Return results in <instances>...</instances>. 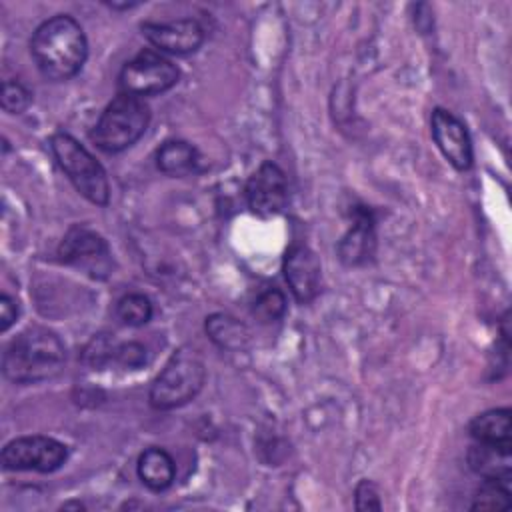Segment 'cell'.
<instances>
[{
  "label": "cell",
  "instance_id": "cell-25",
  "mask_svg": "<svg viewBox=\"0 0 512 512\" xmlns=\"http://www.w3.org/2000/svg\"><path fill=\"white\" fill-rule=\"evenodd\" d=\"M354 506L356 510H382L378 486L370 480H362L354 490Z\"/></svg>",
  "mask_w": 512,
  "mask_h": 512
},
{
  "label": "cell",
  "instance_id": "cell-17",
  "mask_svg": "<svg viewBox=\"0 0 512 512\" xmlns=\"http://www.w3.org/2000/svg\"><path fill=\"white\" fill-rule=\"evenodd\" d=\"M468 430L476 442L512 446V420L508 408H492L478 414Z\"/></svg>",
  "mask_w": 512,
  "mask_h": 512
},
{
  "label": "cell",
  "instance_id": "cell-14",
  "mask_svg": "<svg viewBox=\"0 0 512 512\" xmlns=\"http://www.w3.org/2000/svg\"><path fill=\"white\" fill-rule=\"evenodd\" d=\"M512 446L476 442L468 450L470 468L484 480H506L512 478Z\"/></svg>",
  "mask_w": 512,
  "mask_h": 512
},
{
  "label": "cell",
  "instance_id": "cell-6",
  "mask_svg": "<svg viewBox=\"0 0 512 512\" xmlns=\"http://www.w3.org/2000/svg\"><path fill=\"white\" fill-rule=\"evenodd\" d=\"M178 76L180 72L176 64H172L168 58L152 50H142L120 70L118 88L120 94L144 98L170 90L176 86Z\"/></svg>",
  "mask_w": 512,
  "mask_h": 512
},
{
  "label": "cell",
  "instance_id": "cell-18",
  "mask_svg": "<svg viewBox=\"0 0 512 512\" xmlns=\"http://www.w3.org/2000/svg\"><path fill=\"white\" fill-rule=\"evenodd\" d=\"M206 332L214 344L226 350H240L248 344V330L228 314H212L206 318Z\"/></svg>",
  "mask_w": 512,
  "mask_h": 512
},
{
  "label": "cell",
  "instance_id": "cell-12",
  "mask_svg": "<svg viewBox=\"0 0 512 512\" xmlns=\"http://www.w3.org/2000/svg\"><path fill=\"white\" fill-rule=\"evenodd\" d=\"M286 282L300 304L312 302L320 292V260L306 244H292L282 264Z\"/></svg>",
  "mask_w": 512,
  "mask_h": 512
},
{
  "label": "cell",
  "instance_id": "cell-4",
  "mask_svg": "<svg viewBox=\"0 0 512 512\" xmlns=\"http://www.w3.org/2000/svg\"><path fill=\"white\" fill-rule=\"evenodd\" d=\"M150 108L144 98L118 94L100 114L90 140L104 152L116 154L130 148L148 128Z\"/></svg>",
  "mask_w": 512,
  "mask_h": 512
},
{
  "label": "cell",
  "instance_id": "cell-5",
  "mask_svg": "<svg viewBox=\"0 0 512 512\" xmlns=\"http://www.w3.org/2000/svg\"><path fill=\"white\" fill-rule=\"evenodd\" d=\"M50 148L68 180L88 202L96 206H106L110 202L106 170L74 136L56 132L50 138Z\"/></svg>",
  "mask_w": 512,
  "mask_h": 512
},
{
  "label": "cell",
  "instance_id": "cell-2",
  "mask_svg": "<svg viewBox=\"0 0 512 512\" xmlns=\"http://www.w3.org/2000/svg\"><path fill=\"white\" fill-rule=\"evenodd\" d=\"M66 348L56 332L32 326L20 332L4 350L2 372L14 384H36L58 376Z\"/></svg>",
  "mask_w": 512,
  "mask_h": 512
},
{
  "label": "cell",
  "instance_id": "cell-16",
  "mask_svg": "<svg viewBox=\"0 0 512 512\" xmlns=\"http://www.w3.org/2000/svg\"><path fill=\"white\" fill-rule=\"evenodd\" d=\"M156 166L172 178L194 174L200 166L198 150L186 140H168L156 152Z\"/></svg>",
  "mask_w": 512,
  "mask_h": 512
},
{
  "label": "cell",
  "instance_id": "cell-15",
  "mask_svg": "<svg viewBox=\"0 0 512 512\" xmlns=\"http://www.w3.org/2000/svg\"><path fill=\"white\" fill-rule=\"evenodd\" d=\"M138 478L152 492H162L174 482L176 464L172 456L162 448H146L136 464Z\"/></svg>",
  "mask_w": 512,
  "mask_h": 512
},
{
  "label": "cell",
  "instance_id": "cell-9",
  "mask_svg": "<svg viewBox=\"0 0 512 512\" xmlns=\"http://www.w3.org/2000/svg\"><path fill=\"white\" fill-rule=\"evenodd\" d=\"M288 198L290 194L286 174L274 162H262L246 182L248 208L262 218L284 212V208L288 206Z\"/></svg>",
  "mask_w": 512,
  "mask_h": 512
},
{
  "label": "cell",
  "instance_id": "cell-3",
  "mask_svg": "<svg viewBox=\"0 0 512 512\" xmlns=\"http://www.w3.org/2000/svg\"><path fill=\"white\" fill-rule=\"evenodd\" d=\"M206 380V366L200 352L180 346L154 378L148 400L156 410H174L198 396Z\"/></svg>",
  "mask_w": 512,
  "mask_h": 512
},
{
  "label": "cell",
  "instance_id": "cell-23",
  "mask_svg": "<svg viewBox=\"0 0 512 512\" xmlns=\"http://www.w3.org/2000/svg\"><path fill=\"white\" fill-rule=\"evenodd\" d=\"M32 102V92L18 80H4L2 92H0V104L2 110L8 114H20L24 112Z\"/></svg>",
  "mask_w": 512,
  "mask_h": 512
},
{
  "label": "cell",
  "instance_id": "cell-21",
  "mask_svg": "<svg viewBox=\"0 0 512 512\" xmlns=\"http://www.w3.org/2000/svg\"><path fill=\"white\" fill-rule=\"evenodd\" d=\"M116 340L110 334H98L94 336L84 352H82V360L84 364H88L92 370H104L108 366H114V352H116Z\"/></svg>",
  "mask_w": 512,
  "mask_h": 512
},
{
  "label": "cell",
  "instance_id": "cell-10",
  "mask_svg": "<svg viewBox=\"0 0 512 512\" xmlns=\"http://www.w3.org/2000/svg\"><path fill=\"white\" fill-rule=\"evenodd\" d=\"M430 126H432V138L438 150L442 152V156L456 170L460 172L468 170L472 166L474 152H472V140L464 122L444 108H434Z\"/></svg>",
  "mask_w": 512,
  "mask_h": 512
},
{
  "label": "cell",
  "instance_id": "cell-1",
  "mask_svg": "<svg viewBox=\"0 0 512 512\" xmlns=\"http://www.w3.org/2000/svg\"><path fill=\"white\" fill-rule=\"evenodd\" d=\"M30 52L44 78L64 82L82 70L88 56V40L72 16L56 14L34 30Z\"/></svg>",
  "mask_w": 512,
  "mask_h": 512
},
{
  "label": "cell",
  "instance_id": "cell-26",
  "mask_svg": "<svg viewBox=\"0 0 512 512\" xmlns=\"http://www.w3.org/2000/svg\"><path fill=\"white\" fill-rule=\"evenodd\" d=\"M18 318V302L8 296L2 294L0 296V332H6Z\"/></svg>",
  "mask_w": 512,
  "mask_h": 512
},
{
  "label": "cell",
  "instance_id": "cell-7",
  "mask_svg": "<svg viewBox=\"0 0 512 512\" xmlns=\"http://www.w3.org/2000/svg\"><path fill=\"white\" fill-rule=\"evenodd\" d=\"M58 258L98 280H106L112 274V252L108 242L86 226H72L64 234L58 246Z\"/></svg>",
  "mask_w": 512,
  "mask_h": 512
},
{
  "label": "cell",
  "instance_id": "cell-27",
  "mask_svg": "<svg viewBox=\"0 0 512 512\" xmlns=\"http://www.w3.org/2000/svg\"><path fill=\"white\" fill-rule=\"evenodd\" d=\"M64 510H68V508H76V510H84V504H80V502H68V504H64L62 506Z\"/></svg>",
  "mask_w": 512,
  "mask_h": 512
},
{
  "label": "cell",
  "instance_id": "cell-22",
  "mask_svg": "<svg viewBox=\"0 0 512 512\" xmlns=\"http://www.w3.org/2000/svg\"><path fill=\"white\" fill-rule=\"evenodd\" d=\"M252 312L262 324L278 322L286 312V296L278 288H266L256 296Z\"/></svg>",
  "mask_w": 512,
  "mask_h": 512
},
{
  "label": "cell",
  "instance_id": "cell-11",
  "mask_svg": "<svg viewBox=\"0 0 512 512\" xmlns=\"http://www.w3.org/2000/svg\"><path fill=\"white\" fill-rule=\"evenodd\" d=\"M140 30L154 48L176 56L192 54L204 42V28L198 20L192 18H180L170 22H144Z\"/></svg>",
  "mask_w": 512,
  "mask_h": 512
},
{
  "label": "cell",
  "instance_id": "cell-20",
  "mask_svg": "<svg viewBox=\"0 0 512 512\" xmlns=\"http://www.w3.org/2000/svg\"><path fill=\"white\" fill-rule=\"evenodd\" d=\"M472 510H506L510 508V482L506 480H484L478 488Z\"/></svg>",
  "mask_w": 512,
  "mask_h": 512
},
{
  "label": "cell",
  "instance_id": "cell-24",
  "mask_svg": "<svg viewBox=\"0 0 512 512\" xmlns=\"http://www.w3.org/2000/svg\"><path fill=\"white\" fill-rule=\"evenodd\" d=\"M148 362L146 348L140 342H118L114 352V366L126 370H138Z\"/></svg>",
  "mask_w": 512,
  "mask_h": 512
},
{
  "label": "cell",
  "instance_id": "cell-19",
  "mask_svg": "<svg viewBox=\"0 0 512 512\" xmlns=\"http://www.w3.org/2000/svg\"><path fill=\"white\" fill-rule=\"evenodd\" d=\"M116 316L126 326H144L152 318V302L144 294L130 292L118 300Z\"/></svg>",
  "mask_w": 512,
  "mask_h": 512
},
{
  "label": "cell",
  "instance_id": "cell-13",
  "mask_svg": "<svg viewBox=\"0 0 512 512\" xmlns=\"http://www.w3.org/2000/svg\"><path fill=\"white\" fill-rule=\"evenodd\" d=\"M376 252V222L366 206H354L348 232L338 242V256L346 266H362Z\"/></svg>",
  "mask_w": 512,
  "mask_h": 512
},
{
  "label": "cell",
  "instance_id": "cell-8",
  "mask_svg": "<svg viewBox=\"0 0 512 512\" xmlns=\"http://www.w3.org/2000/svg\"><path fill=\"white\" fill-rule=\"evenodd\" d=\"M68 460V448L48 436H22L2 450L4 470L54 472Z\"/></svg>",
  "mask_w": 512,
  "mask_h": 512
}]
</instances>
